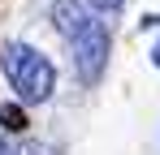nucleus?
Listing matches in <instances>:
<instances>
[{
	"label": "nucleus",
	"instance_id": "nucleus-1",
	"mask_svg": "<svg viewBox=\"0 0 160 155\" xmlns=\"http://www.w3.org/2000/svg\"><path fill=\"white\" fill-rule=\"evenodd\" d=\"M56 26H61V35L74 48L82 82H95L104 73V65H108V30L91 17V9L78 4V0H61L56 4Z\"/></svg>",
	"mask_w": 160,
	"mask_h": 155
},
{
	"label": "nucleus",
	"instance_id": "nucleus-2",
	"mask_svg": "<svg viewBox=\"0 0 160 155\" xmlns=\"http://www.w3.org/2000/svg\"><path fill=\"white\" fill-rule=\"evenodd\" d=\"M0 65H4V78L13 82L18 99L22 103H43L56 86V69L43 52L26 48V43H4L0 52Z\"/></svg>",
	"mask_w": 160,
	"mask_h": 155
},
{
	"label": "nucleus",
	"instance_id": "nucleus-3",
	"mask_svg": "<svg viewBox=\"0 0 160 155\" xmlns=\"http://www.w3.org/2000/svg\"><path fill=\"white\" fill-rule=\"evenodd\" d=\"M26 112H22V103H0V129L4 134H26Z\"/></svg>",
	"mask_w": 160,
	"mask_h": 155
},
{
	"label": "nucleus",
	"instance_id": "nucleus-4",
	"mask_svg": "<svg viewBox=\"0 0 160 155\" xmlns=\"http://www.w3.org/2000/svg\"><path fill=\"white\" fill-rule=\"evenodd\" d=\"M91 4H95V9H121L126 0H91Z\"/></svg>",
	"mask_w": 160,
	"mask_h": 155
},
{
	"label": "nucleus",
	"instance_id": "nucleus-5",
	"mask_svg": "<svg viewBox=\"0 0 160 155\" xmlns=\"http://www.w3.org/2000/svg\"><path fill=\"white\" fill-rule=\"evenodd\" d=\"M0 155H18V151H9V147H4V142H0Z\"/></svg>",
	"mask_w": 160,
	"mask_h": 155
}]
</instances>
